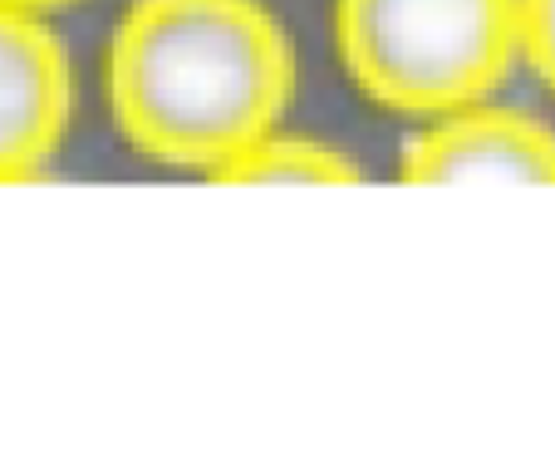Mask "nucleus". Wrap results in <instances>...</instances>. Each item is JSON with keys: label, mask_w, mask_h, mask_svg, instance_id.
Segmentation results:
<instances>
[{"label": "nucleus", "mask_w": 555, "mask_h": 462, "mask_svg": "<svg viewBox=\"0 0 555 462\" xmlns=\"http://www.w3.org/2000/svg\"><path fill=\"white\" fill-rule=\"evenodd\" d=\"M295 54L261 0H133L108 40V108L133 153L211 172L281 128Z\"/></svg>", "instance_id": "f257e3e1"}, {"label": "nucleus", "mask_w": 555, "mask_h": 462, "mask_svg": "<svg viewBox=\"0 0 555 462\" xmlns=\"http://www.w3.org/2000/svg\"><path fill=\"white\" fill-rule=\"evenodd\" d=\"M335 44L369 104L438 118L506 85L516 0H335Z\"/></svg>", "instance_id": "f03ea898"}, {"label": "nucleus", "mask_w": 555, "mask_h": 462, "mask_svg": "<svg viewBox=\"0 0 555 462\" xmlns=\"http://www.w3.org/2000/svg\"><path fill=\"white\" fill-rule=\"evenodd\" d=\"M399 182L409 188H467V182H516L555 188V128L492 99L428 118L403 143Z\"/></svg>", "instance_id": "7ed1b4c3"}, {"label": "nucleus", "mask_w": 555, "mask_h": 462, "mask_svg": "<svg viewBox=\"0 0 555 462\" xmlns=\"http://www.w3.org/2000/svg\"><path fill=\"white\" fill-rule=\"evenodd\" d=\"M74 118V69L44 15L0 5V182H30L54 163Z\"/></svg>", "instance_id": "20e7f679"}, {"label": "nucleus", "mask_w": 555, "mask_h": 462, "mask_svg": "<svg viewBox=\"0 0 555 462\" xmlns=\"http://www.w3.org/2000/svg\"><path fill=\"white\" fill-rule=\"evenodd\" d=\"M359 178L364 172L349 153L320 138L281 133V128L251 138L242 153H231L221 168L207 172V182H221V188H349Z\"/></svg>", "instance_id": "39448f33"}, {"label": "nucleus", "mask_w": 555, "mask_h": 462, "mask_svg": "<svg viewBox=\"0 0 555 462\" xmlns=\"http://www.w3.org/2000/svg\"><path fill=\"white\" fill-rule=\"evenodd\" d=\"M516 60L555 94V0H516Z\"/></svg>", "instance_id": "423d86ee"}, {"label": "nucleus", "mask_w": 555, "mask_h": 462, "mask_svg": "<svg viewBox=\"0 0 555 462\" xmlns=\"http://www.w3.org/2000/svg\"><path fill=\"white\" fill-rule=\"evenodd\" d=\"M0 5H15V11L44 15V11H64V5H79V0H0Z\"/></svg>", "instance_id": "0eeeda50"}]
</instances>
